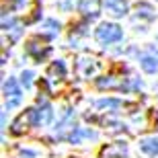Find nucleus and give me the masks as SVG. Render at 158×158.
Masks as SVG:
<instances>
[{
  "label": "nucleus",
  "instance_id": "f03ea898",
  "mask_svg": "<svg viewBox=\"0 0 158 158\" xmlns=\"http://www.w3.org/2000/svg\"><path fill=\"white\" fill-rule=\"evenodd\" d=\"M31 125H37V109H27L25 113H21L10 125V131L15 135H21L25 134Z\"/></svg>",
  "mask_w": 158,
  "mask_h": 158
},
{
  "label": "nucleus",
  "instance_id": "4468645a",
  "mask_svg": "<svg viewBox=\"0 0 158 158\" xmlns=\"http://www.w3.org/2000/svg\"><path fill=\"white\" fill-rule=\"evenodd\" d=\"M31 78H33V72H31V70L23 72V76H21V82H23V86H25V88H29V86H31Z\"/></svg>",
  "mask_w": 158,
  "mask_h": 158
},
{
  "label": "nucleus",
  "instance_id": "9d476101",
  "mask_svg": "<svg viewBox=\"0 0 158 158\" xmlns=\"http://www.w3.org/2000/svg\"><path fill=\"white\" fill-rule=\"evenodd\" d=\"M39 105H41V109H37V123H41V125H45V123H49L52 121V107L47 105L45 101H41V97H39Z\"/></svg>",
  "mask_w": 158,
  "mask_h": 158
},
{
  "label": "nucleus",
  "instance_id": "f8f14e48",
  "mask_svg": "<svg viewBox=\"0 0 158 158\" xmlns=\"http://www.w3.org/2000/svg\"><path fill=\"white\" fill-rule=\"evenodd\" d=\"M142 152L150 154V156H156L158 154V138H146V140L140 142Z\"/></svg>",
  "mask_w": 158,
  "mask_h": 158
},
{
  "label": "nucleus",
  "instance_id": "1a4fd4ad",
  "mask_svg": "<svg viewBox=\"0 0 158 158\" xmlns=\"http://www.w3.org/2000/svg\"><path fill=\"white\" fill-rule=\"evenodd\" d=\"M105 8L113 17H123L127 12V2L125 0H105Z\"/></svg>",
  "mask_w": 158,
  "mask_h": 158
},
{
  "label": "nucleus",
  "instance_id": "39448f33",
  "mask_svg": "<svg viewBox=\"0 0 158 158\" xmlns=\"http://www.w3.org/2000/svg\"><path fill=\"white\" fill-rule=\"evenodd\" d=\"M4 94H6V109H12V107H17L21 103V88H19L17 80L15 78H8L4 82Z\"/></svg>",
  "mask_w": 158,
  "mask_h": 158
},
{
  "label": "nucleus",
  "instance_id": "9b49d317",
  "mask_svg": "<svg viewBox=\"0 0 158 158\" xmlns=\"http://www.w3.org/2000/svg\"><path fill=\"white\" fill-rule=\"evenodd\" d=\"M66 76V68H64V62H53L47 70V78L52 80H62Z\"/></svg>",
  "mask_w": 158,
  "mask_h": 158
},
{
  "label": "nucleus",
  "instance_id": "2eb2a0df",
  "mask_svg": "<svg viewBox=\"0 0 158 158\" xmlns=\"http://www.w3.org/2000/svg\"><path fill=\"white\" fill-rule=\"evenodd\" d=\"M21 158H35L33 152H21Z\"/></svg>",
  "mask_w": 158,
  "mask_h": 158
},
{
  "label": "nucleus",
  "instance_id": "423d86ee",
  "mask_svg": "<svg viewBox=\"0 0 158 158\" xmlns=\"http://www.w3.org/2000/svg\"><path fill=\"white\" fill-rule=\"evenodd\" d=\"M78 12L84 19H97L101 15V0H80Z\"/></svg>",
  "mask_w": 158,
  "mask_h": 158
},
{
  "label": "nucleus",
  "instance_id": "0eeeda50",
  "mask_svg": "<svg viewBox=\"0 0 158 158\" xmlns=\"http://www.w3.org/2000/svg\"><path fill=\"white\" fill-rule=\"evenodd\" d=\"M125 154H127V146L121 142H115V144H109L103 148L99 158H125Z\"/></svg>",
  "mask_w": 158,
  "mask_h": 158
},
{
  "label": "nucleus",
  "instance_id": "6e6552de",
  "mask_svg": "<svg viewBox=\"0 0 158 158\" xmlns=\"http://www.w3.org/2000/svg\"><path fill=\"white\" fill-rule=\"evenodd\" d=\"M140 66L146 72H150V74L158 72V52L156 49H150L148 53H144V56L140 58Z\"/></svg>",
  "mask_w": 158,
  "mask_h": 158
},
{
  "label": "nucleus",
  "instance_id": "20e7f679",
  "mask_svg": "<svg viewBox=\"0 0 158 158\" xmlns=\"http://www.w3.org/2000/svg\"><path fill=\"white\" fill-rule=\"evenodd\" d=\"M49 49H52V47L47 45V41L41 39V37H33V39L27 43V53L33 56L37 62H41V60L45 58L47 53H49Z\"/></svg>",
  "mask_w": 158,
  "mask_h": 158
},
{
  "label": "nucleus",
  "instance_id": "ddd939ff",
  "mask_svg": "<svg viewBox=\"0 0 158 158\" xmlns=\"http://www.w3.org/2000/svg\"><path fill=\"white\" fill-rule=\"evenodd\" d=\"M97 107H99V109H121L123 103L117 101V99H107V101H99Z\"/></svg>",
  "mask_w": 158,
  "mask_h": 158
},
{
  "label": "nucleus",
  "instance_id": "7ed1b4c3",
  "mask_svg": "<svg viewBox=\"0 0 158 158\" xmlns=\"http://www.w3.org/2000/svg\"><path fill=\"white\" fill-rule=\"evenodd\" d=\"M121 37H123L121 27H117V25H113V23H103L99 29H97V41L103 43V45L115 43V41H119Z\"/></svg>",
  "mask_w": 158,
  "mask_h": 158
},
{
  "label": "nucleus",
  "instance_id": "f257e3e1",
  "mask_svg": "<svg viewBox=\"0 0 158 158\" xmlns=\"http://www.w3.org/2000/svg\"><path fill=\"white\" fill-rule=\"evenodd\" d=\"M99 88H119V90H129V88H142V82L131 80V78H117V76H105L97 80Z\"/></svg>",
  "mask_w": 158,
  "mask_h": 158
}]
</instances>
